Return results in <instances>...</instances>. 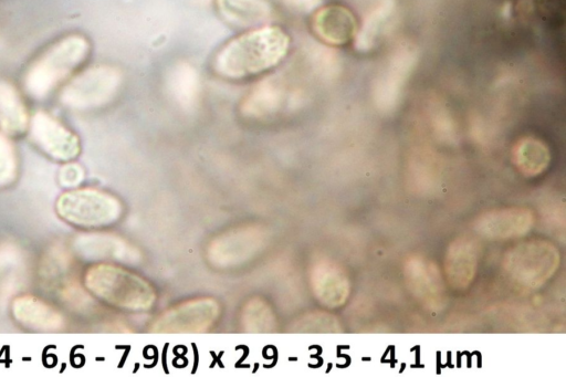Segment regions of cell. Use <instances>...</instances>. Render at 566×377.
<instances>
[{"mask_svg": "<svg viewBox=\"0 0 566 377\" xmlns=\"http://www.w3.org/2000/svg\"><path fill=\"white\" fill-rule=\"evenodd\" d=\"M300 327H303L304 329H314L317 328L321 331L322 327H334V324L328 316H314L308 320V324H303Z\"/></svg>", "mask_w": 566, "mask_h": 377, "instance_id": "27", "label": "cell"}, {"mask_svg": "<svg viewBox=\"0 0 566 377\" xmlns=\"http://www.w3.org/2000/svg\"><path fill=\"white\" fill-rule=\"evenodd\" d=\"M312 27L321 40L332 45L347 43L358 30L353 12L338 4L319 8L313 15Z\"/></svg>", "mask_w": 566, "mask_h": 377, "instance_id": "14", "label": "cell"}, {"mask_svg": "<svg viewBox=\"0 0 566 377\" xmlns=\"http://www.w3.org/2000/svg\"><path fill=\"white\" fill-rule=\"evenodd\" d=\"M310 283L318 302L332 308L343 305L350 292V283L345 271L327 259H321L312 265Z\"/></svg>", "mask_w": 566, "mask_h": 377, "instance_id": "12", "label": "cell"}, {"mask_svg": "<svg viewBox=\"0 0 566 377\" xmlns=\"http://www.w3.org/2000/svg\"><path fill=\"white\" fill-rule=\"evenodd\" d=\"M275 320L270 305L261 299L250 300L242 310V325L249 332H269Z\"/></svg>", "mask_w": 566, "mask_h": 377, "instance_id": "24", "label": "cell"}, {"mask_svg": "<svg viewBox=\"0 0 566 377\" xmlns=\"http://www.w3.org/2000/svg\"><path fill=\"white\" fill-rule=\"evenodd\" d=\"M512 157L517 169L528 177L539 175L549 164L548 148L534 137L520 139L513 148Z\"/></svg>", "mask_w": 566, "mask_h": 377, "instance_id": "20", "label": "cell"}, {"mask_svg": "<svg viewBox=\"0 0 566 377\" xmlns=\"http://www.w3.org/2000/svg\"><path fill=\"white\" fill-rule=\"evenodd\" d=\"M84 178L83 168L72 161L65 163L61 168L59 179L61 185L70 189L76 188Z\"/></svg>", "mask_w": 566, "mask_h": 377, "instance_id": "26", "label": "cell"}, {"mask_svg": "<svg viewBox=\"0 0 566 377\" xmlns=\"http://www.w3.org/2000/svg\"><path fill=\"white\" fill-rule=\"evenodd\" d=\"M283 102V90L277 81L264 78L255 85L242 102L248 116L263 117L277 111Z\"/></svg>", "mask_w": 566, "mask_h": 377, "instance_id": "18", "label": "cell"}, {"mask_svg": "<svg viewBox=\"0 0 566 377\" xmlns=\"http://www.w3.org/2000/svg\"><path fill=\"white\" fill-rule=\"evenodd\" d=\"M409 55V53H402L392 59L387 69V74L380 78V98L386 100L387 104L399 98L405 80L413 65V59Z\"/></svg>", "mask_w": 566, "mask_h": 377, "instance_id": "23", "label": "cell"}, {"mask_svg": "<svg viewBox=\"0 0 566 377\" xmlns=\"http://www.w3.org/2000/svg\"><path fill=\"white\" fill-rule=\"evenodd\" d=\"M73 245L75 252L86 260H114L134 263L138 262L140 258L135 247L109 233H83L75 238Z\"/></svg>", "mask_w": 566, "mask_h": 377, "instance_id": "13", "label": "cell"}, {"mask_svg": "<svg viewBox=\"0 0 566 377\" xmlns=\"http://www.w3.org/2000/svg\"><path fill=\"white\" fill-rule=\"evenodd\" d=\"M55 212L64 222L81 229H97L115 223L123 213L120 200L96 188H72L55 201Z\"/></svg>", "mask_w": 566, "mask_h": 377, "instance_id": "4", "label": "cell"}, {"mask_svg": "<svg viewBox=\"0 0 566 377\" xmlns=\"http://www.w3.org/2000/svg\"><path fill=\"white\" fill-rule=\"evenodd\" d=\"M85 289L104 303L132 312L148 311L156 302L155 289L142 276L115 264L97 263L83 277Z\"/></svg>", "mask_w": 566, "mask_h": 377, "instance_id": "3", "label": "cell"}, {"mask_svg": "<svg viewBox=\"0 0 566 377\" xmlns=\"http://www.w3.org/2000/svg\"><path fill=\"white\" fill-rule=\"evenodd\" d=\"M30 123L25 104L10 82L0 80V132L19 137L28 132Z\"/></svg>", "mask_w": 566, "mask_h": 377, "instance_id": "17", "label": "cell"}, {"mask_svg": "<svg viewBox=\"0 0 566 377\" xmlns=\"http://www.w3.org/2000/svg\"><path fill=\"white\" fill-rule=\"evenodd\" d=\"M90 41L82 34H67L49 45L27 69L23 88L33 100L46 98L87 60Z\"/></svg>", "mask_w": 566, "mask_h": 377, "instance_id": "2", "label": "cell"}, {"mask_svg": "<svg viewBox=\"0 0 566 377\" xmlns=\"http://www.w3.org/2000/svg\"><path fill=\"white\" fill-rule=\"evenodd\" d=\"M169 87L181 106H193L200 92L197 71L188 63L176 65L169 76Z\"/></svg>", "mask_w": 566, "mask_h": 377, "instance_id": "21", "label": "cell"}, {"mask_svg": "<svg viewBox=\"0 0 566 377\" xmlns=\"http://www.w3.org/2000/svg\"><path fill=\"white\" fill-rule=\"evenodd\" d=\"M559 264V252L548 241L533 239L512 247L504 255L505 275L516 287L535 290L548 281Z\"/></svg>", "mask_w": 566, "mask_h": 377, "instance_id": "5", "label": "cell"}, {"mask_svg": "<svg viewBox=\"0 0 566 377\" xmlns=\"http://www.w3.org/2000/svg\"><path fill=\"white\" fill-rule=\"evenodd\" d=\"M480 258V245L473 238L455 239L446 253L444 274L448 282L464 289L474 279Z\"/></svg>", "mask_w": 566, "mask_h": 377, "instance_id": "15", "label": "cell"}, {"mask_svg": "<svg viewBox=\"0 0 566 377\" xmlns=\"http://www.w3.org/2000/svg\"><path fill=\"white\" fill-rule=\"evenodd\" d=\"M289 46L290 38L281 28H256L226 43L213 59V70L226 78L249 77L276 66Z\"/></svg>", "mask_w": 566, "mask_h": 377, "instance_id": "1", "label": "cell"}, {"mask_svg": "<svg viewBox=\"0 0 566 377\" xmlns=\"http://www.w3.org/2000/svg\"><path fill=\"white\" fill-rule=\"evenodd\" d=\"M13 318L35 331H55L63 326V315L45 301L29 294L17 296L11 304Z\"/></svg>", "mask_w": 566, "mask_h": 377, "instance_id": "16", "label": "cell"}, {"mask_svg": "<svg viewBox=\"0 0 566 377\" xmlns=\"http://www.w3.org/2000/svg\"><path fill=\"white\" fill-rule=\"evenodd\" d=\"M392 13V3L387 1L375 8L365 18L361 27L355 35V46L359 51H368L377 43L381 36L387 22Z\"/></svg>", "mask_w": 566, "mask_h": 377, "instance_id": "22", "label": "cell"}, {"mask_svg": "<svg viewBox=\"0 0 566 377\" xmlns=\"http://www.w3.org/2000/svg\"><path fill=\"white\" fill-rule=\"evenodd\" d=\"M122 84L118 69L98 64L75 75L60 93L61 103L72 109H92L106 105Z\"/></svg>", "mask_w": 566, "mask_h": 377, "instance_id": "6", "label": "cell"}, {"mask_svg": "<svg viewBox=\"0 0 566 377\" xmlns=\"http://www.w3.org/2000/svg\"><path fill=\"white\" fill-rule=\"evenodd\" d=\"M287 4H290L291 7L297 9V10H303V11H308L313 8H315L321 0H285Z\"/></svg>", "mask_w": 566, "mask_h": 377, "instance_id": "28", "label": "cell"}, {"mask_svg": "<svg viewBox=\"0 0 566 377\" xmlns=\"http://www.w3.org/2000/svg\"><path fill=\"white\" fill-rule=\"evenodd\" d=\"M408 289L419 302L430 310H438L444 301V285L438 266L426 258L415 255L405 263Z\"/></svg>", "mask_w": 566, "mask_h": 377, "instance_id": "10", "label": "cell"}, {"mask_svg": "<svg viewBox=\"0 0 566 377\" xmlns=\"http://www.w3.org/2000/svg\"><path fill=\"white\" fill-rule=\"evenodd\" d=\"M18 177V157L9 137L0 132V189L10 187Z\"/></svg>", "mask_w": 566, "mask_h": 377, "instance_id": "25", "label": "cell"}, {"mask_svg": "<svg viewBox=\"0 0 566 377\" xmlns=\"http://www.w3.org/2000/svg\"><path fill=\"white\" fill-rule=\"evenodd\" d=\"M263 242V232L254 227L231 230L211 242L208 258L216 266H234L251 259L262 248Z\"/></svg>", "mask_w": 566, "mask_h": 377, "instance_id": "9", "label": "cell"}, {"mask_svg": "<svg viewBox=\"0 0 566 377\" xmlns=\"http://www.w3.org/2000/svg\"><path fill=\"white\" fill-rule=\"evenodd\" d=\"M220 314L219 303L209 297L189 300L164 312L150 326L154 333H200Z\"/></svg>", "mask_w": 566, "mask_h": 377, "instance_id": "8", "label": "cell"}, {"mask_svg": "<svg viewBox=\"0 0 566 377\" xmlns=\"http://www.w3.org/2000/svg\"><path fill=\"white\" fill-rule=\"evenodd\" d=\"M27 133L33 145L53 160L73 161L81 153L78 136L48 112H35Z\"/></svg>", "mask_w": 566, "mask_h": 377, "instance_id": "7", "label": "cell"}, {"mask_svg": "<svg viewBox=\"0 0 566 377\" xmlns=\"http://www.w3.org/2000/svg\"><path fill=\"white\" fill-rule=\"evenodd\" d=\"M222 15L240 27H251L271 17V7L265 0H217Z\"/></svg>", "mask_w": 566, "mask_h": 377, "instance_id": "19", "label": "cell"}, {"mask_svg": "<svg viewBox=\"0 0 566 377\" xmlns=\"http://www.w3.org/2000/svg\"><path fill=\"white\" fill-rule=\"evenodd\" d=\"M535 217L532 210L509 207L488 211L475 221V230L482 237L494 240L520 238L533 227Z\"/></svg>", "mask_w": 566, "mask_h": 377, "instance_id": "11", "label": "cell"}]
</instances>
